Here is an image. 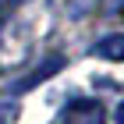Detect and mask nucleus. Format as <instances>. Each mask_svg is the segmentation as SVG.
<instances>
[{
  "mask_svg": "<svg viewBox=\"0 0 124 124\" xmlns=\"http://www.w3.org/2000/svg\"><path fill=\"white\" fill-rule=\"evenodd\" d=\"M4 7H14V4H29V0H0Z\"/></svg>",
  "mask_w": 124,
  "mask_h": 124,
  "instance_id": "obj_5",
  "label": "nucleus"
},
{
  "mask_svg": "<svg viewBox=\"0 0 124 124\" xmlns=\"http://www.w3.org/2000/svg\"><path fill=\"white\" fill-rule=\"evenodd\" d=\"M60 67H64V57H50V60H46V64H43V67H36V71H32V75H29V78H21L18 85H14V92H29V89H32V85H39V82H46V78H50V75H57Z\"/></svg>",
  "mask_w": 124,
  "mask_h": 124,
  "instance_id": "obj_2",
  "label": "nucleus"
},
{
  "mask_svg": "<svg viewBox=\"0 0 124 124\" xmlns=\"http://www.w3.org/2000/svg\"><path fill=\"white\" fill-rule=\"evenodd\" d=\"M117 124H124V103L117 106Z\"/></svg>",
  "mask_w": 124,
  "mask_h": 124,
  "instance_id": "obj_6",
  "label": "nucleus"
},
{
  "mask_svg": "<svg viewBox=\"0 0 124 124\" xmlns=\"http://www.w3.org/2000/svg\"><path fill=\"white\" fill-rule=\"evenodd\" d=\"M92 53L103 57V60H124V32H110V36H103V39L92 46Z\"/></svg>",
  "mask_w": 124,
  "mask_h": 124,
  "instance_id": "obj_3",
  "label": "nucleus"
},
{
  "mask_svg": "<svg viewBox=\"0 0 124 124\" xmlns=\"http://www.w3.org/2000/svg\"><path fill=\"white\" fill-rule=\"evenodd\" d=\"M14 106H0V124H14Z\"/></svg>",
  "mask_w": 124,
  "mask_h": 124,
  "instance_id": "obj_4",
  "label": "nucleus"
},
{
  "mask_svg": "<svg viewBox=\"0 0 124 124\" xmlns=\"http://www.w3.org/2000/svg\"><path fill=\"white\" fill-rule=\"evenodd\" d=\"M60 124H103V106H99V99H75V103H67Z\"/></svg>",
  "mask_w": 124,
  "mask_h": 124,
  "instance_id": "obj_1",
  "label": "nucleus"
}]
</instances>
